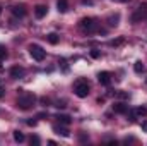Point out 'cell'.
<instances>
[{
	"label": "cell",
	"mask_w": 147,
	"mask_h": 146,
	"mask_svg": "<svg viewBox=\"0 0 147 146\" xmlns=\"http://www.w3.org/2000/svg\"><path fill=\"white\" fill-rule=\"evenodd\" d=\"M134 112H135L137 117H146L147 115V108H144V107H139V108H135Z\"/></svg>",
	"instance_id": "cell-16"
},
{
	"label": "cell",
	"mask_w": 147,
	"mask_h": 146,
	"mask_svg": "<svg viewBox=\"0 0 147 146\" xmlns=\"http://www.w3.org/2000/svg\"><path fill=\"white\" fill-rule=\"evenodd\" d=\"M91 57L92 59H99L101 57V52L99 50H91Z\"/></svg>",
	"instance_id": "cell-21"
},
{
	"label": "cell",
	"mask_w": 147,
	"mask_h": 146,
	"mask_svg": "<svg viewBox=\"0 0 147 146\" xmlns=\"http://www.w3.org/2000/svg\"><path fill=\"white\" fill-rule=\"evenodd\" d=\"M22 76H24V69H22V67L16 65V67H12V69H10V77L19 79V77H22Z\"/></svg>",
	"instance_id": "cell-10"
},
{
	"label": "cell",
	"mask_w": 147,
	"mask_h": 146,
	"mask_svg": "<svg viewBox=\"0 0 147 146\" xmlns=\"http://www.w3.org/2000/svg\"><path fill=\"white\" fill-rule=\"evenodd\" d=\"M118 19H120V16H118V14L110 16V17H108V23H110V26H116V24H118Z\"/></svg>",
	"instance_id": "cell-17"
},
{
	"label": "cell",
	"mask_w": 147,
	"mask_h": 146,
	"mask_svg": "<svg viewBox=\"0 0 147 146\" xmlns=\"http://www.w3.org/2000/svg\"><path fill=\"white\" fill-rule=\"evenodd\" d=\"M98 81H99L103 86H108V84L111 83V74H110V72H106V71L99 72V74H98Z\"/></svg>",
	"instance_id": "cell-6"
},
{
	"label": "cell",
	"mask_w": 147,
	"mask_h": 146,
	"mask_svg": "<svg viewBox=\"0 0 147 146\" xmlns=\"http://www.w3.org/2000/svg\"><path fill=\"white\" fill-rule=\"evenodd\" d=\"M53 131H55L58 136H63V138H69V136H70V132L67 131V127H63V124H62V126H53Z\"/></svg>",
	"instance_id": "cell-9"
},
{
	"label": "cell",
	"mask_w": 147,
	"mask_h": 146,
	"mask_svg": "<svg viewBox=\"0 0 147 146\" xmlns=\"http://www.w3.org/2000/svg\"><path fill=\"white\" fill-rule=\"evenodd\" d=\"M39 143H41V141H39V138H38V136H31V145L38 146Z\"/></svg>",
	"instance_id": "cell-22"
},
{
	"label": "cell",
	"mask_w": 147,
	"mask_h": 146,
	"mask_svg": "<svg viewBox=\"0 0 147 146\" xmlns=\"http://www.w3.org/2000/svg\"><path fill=\"white\" fill-rule=\"evenodd\" d=\"M82 3H87V5H92V0H82Z\"/></svg>",
	"instance_id": "cell-31"
},
{
	"label": "cell",
	"mask_w": 147,
	"mask_h": 146,
	"mask_svg": "<svg viewBox=\"0 0 147 146\" xmlns=\"http://www.w3.org/2000/svg\"><path fill=\"white\" fill-rule=\"evenodd\" d=\"M3 96H5V88L0 86V98H3Z\"/></svg>",
	"instance_id": "cell-27"
},
{
	"label": "cell",
	"mask_w": 147,
	"mask_h": 146,
	"mask_svg": "<svg viewBox=\"0 0 147 146\" xmlns=\"http://www.w3.org/2000/svg\"><path fill=\"white\" fill-rule=\"evenodd\" d=\"M74 91L79 98H86L89 95V83L86 79H77L75 81V86H74Z\"/></svg>",
	"instance_id": "cell-2"
},
{
	"label": "cell",
	"mask_w": 147,
	"mask_h": 146,
	"mask_svg": "<svg viewBox=\"0 0 147 146\" xmlns=\"http://www.w3.org/2000/svg\"><path fill=\"white\" fill-rule=\"evenodd\" d=\"M29 53H31V57L38 60V62H41V60H45V57H46V52L39 46V45H29Z\"/></svg>",
	"instance_id": "cell-4"
},
{
	"label": "cell",
	"mask_w": 147,
	"mask_h": 146,
	"mask_svg": "<svg viewBox=\"0 0 147 146\" xmlns=\"http://www.w3.org/2000/svg\"><path fill=\"white\" fill-rule=\"evenodd\" d=\"M57 7H58V12H67L69 10V0H57Z\"/></svg>",
	"instance_id": "cell-12"
},
{
	"label": "cell",
	"mask_w": 147,
	"mask_h": 146,
	"mask_svg": "<svg viewBox=\"0 0 147 146\" xmlns=\"http://www.w3.org/2000/svg\"><path fill=\"white\" fill-rule=\"evenodd\" d=\"M46 115H48L46 112H41V113H38V119H43V117H46Z\"/></svg>",
	"instance_id": "cell-29"
},
{
	"label": "cell",
	"mask_w": 147,
	"mask_h": 146,
	"mask_svg": "<svg viewBox=\"0 0 147 146\" xmlns=\"http://www.w3.org/2000/svg\"><path fill=\"white\" fill-rule=\"evenodd\" d=\"M123 41H125L123 38H118V40H111L108 45H110V46H120V45H123Z\"/></svg>",
	"instance_id": "cell-19"
},
{
	"label": "cell",
	"mask_w": 147,
	"mask_h": 146,
	"mask_svg": "<svg viewBox=\"0 0 147 146\" xmlns=\"http://www.w3.org/2000/svg\"><path fill=\"white\" fill-rule=\"evenodd\" d=\"M142 19H147V3H140L137 12L132 16V23H139Z\"/></svg>",
	"instance_id": "cell-5"
},
{
	"label": "cell",
	"mask_w": 147,
	"mask_h": 146,
	"mask_svg": "<svg viewBox=\"0 0 147 146\" xmlns=\"http://www.w3.org/2000/svg\"><path fill=\"white\" fill-rule=\"evenodd\" d=\"M41 103H43V105H45V107H46V105H48V103H50V100H48V98H41Z\"/></svg>",
	"instance_id": "cell-26"
},
{
	"label": "cell",
	"mask_w": 147,
	"mask_h": 146,
	"mask_svg": "<svg viewBox=\"0 0 147 146\" xmlns=\"http://www.w3.org/2000/svg\"><path fill=\"white\" fill-rule=\"evenodd\" d=\"M0 14H2V5H0Z\"/></svg>",
	"instance_id": "cell-33"
},
{
	"label": "cell",
	"mask_w": 147,
	"mask_h": 146,
	"mask_svg": "<svg viewBox=\"0 0 147 146\" xmlns=\"http://www.w3.org/2000/svg\"><path fill=\"white\" fill-rule=\"evenodd\" d=\"M26 124H28V126H31V127H33V126H36V120H34V119H33V120H31V119H29V120H28V122H26Z\"/></svg>",
	"instance_id": "cell-25"
},
{
	"label": "cell",
	"mask_w": 147,
	"mask_h": 146,
	"mask_svg": "<svg viewBox=\"0 0 147 146\" xmlns=\"http://www.w3.org/2000/svg\"><path fill=\"white\" fill-rule=\"evenodd\" d=\"M116 96H118V98H128V93H125V91H118Z\"/></svg>",
	"instance_id": "cell-23"
},
{
	"label": "cell",
	"mask_w": 147,
	"mask_h": 146,
	"mask_svg": "<svg viewBox=\"0 0 147 146\" xmlns=\"http://www.w3.org/2000/svg\"><path fill=\"white\" fill-rule=\"evenodd\" d=\"M96 26H98V23H96V19H92V17H82L80 23H79V28H80L84 33H92V31L96 29Z\"/></svg>",
	"instance_id": "cell-3"
},
{
	"label": "cell",
	"mask_w": 147,
	"mask_h": 146,
	"mask_svg": "<svg viewBox=\"0 0 147 146\" xmlns=\"http://www.w3.org/2000/svg\"><path fill=\"white\" fill-rule=\"evenodd\" d=\"M134 71H135V72H144V71H146V67H144V64H142V62H135V65H134Z\"/></svg>",
	"instance_id": "cell-18"
},
{
	"label": "cell",
	"mask_w": 147,
	"mask_h": 146,
	"mask_svg": "<svg viewBox=\"0 0 147 146\" xmlns=\"http://www.w3.org/2000/svg\"><path fill=\"white\" fill-rule=\"evenodd\" d=\"M46 12H48V7H46V5H43V3L36 5V9H34V16H36L38 19H43V17L46 16Z\"/></svg>",
	"instance_id": "cell-7"
},
{
	"label": "cell",
	"mask_w": 147,
	"mask_h": 146,
	"mask_svg": "<svg viewBox=\"0 0 147 146\" xmlns=\"http://www.w3.org/2000/svg\"><path fill=\"white\" fill-rule=\"evenodd\" d=\"M55 107H57V108H65V103H63V102H58Z\"/></svg>",
	"instance_id": "cell-24"
},
{
	"label": "cell",
	"mask_w": 147,
	"mask_h": 146,
	"mask_svg": "<svg viewBox=\"0 0 147 146\" xmlns=\"http://www.w3.org/2000/svg\"><path fill=\"white\" fill-rule=\"evenodd\" d=\"M113 112H115V113H121V115H123V113H127V112H128V105H125V103H115V105H113Z\"/></svg>",
	"instance_id": "cell-11"
},
{
	"label": "cell",
	"mask_w": 147,
	"mask_h": 146,
	"mask_svg": "<svg viewBox=\"0 0 147 146\" xmlns=\"http://www.w3.org/2000/svg\"><path fill=\"white\" fill-rule=\"evenodd\" d=\"M57 119H58V122H60V124H63V126H69V124L72 122V120H70V117H69V115H63V113H58V115H57Z\"/></svg>",
	"instance_id": "cell-13"
},
{
	"label": "cell",
	"mask_w": 147,
	"mask_h": 146,
	"mask_svg": "<svg viewBox=\"0 0 147 146\" xmlns=\"http://www.w3.org/2000/svg\"><path fill=\"white\" fill-rule=\"evenodd\" d=\"M79 139H80V141H82V143H84V141H87V138H86V136H84V134H80V136H79Z\"/></svg>",
	"instance_id": "cell-30"
},
{
	"label": "cell",
	"mask_w": 147,
	"mask_h": 146,
	"mask_svg": "<svg viewBox=\"0 0 147 146\" xmlns=\"http://www.w3.org/2000/svg\"><path fill=\"white\" fill-rule=\"evenodd\" d=\"M115 2H127V0H115Z\"/></svg>",
	"instance_id": "cell-32"
},
{
	"label": "cell",
	"mask_w": 147,
	"mask_h": 146,
	"mask_svg": "<svg viewBox=\"0 0 147 146\" xmlns=\"http://www.w3.org/2000/svg\"><path fill=\"white\" fill-rule=\"evenodd\" d=\"M12 136H14V139H16L17 143H22V141L26 139V138H24V134H22L21 131H14V134H12Z\"/></svg>",
	"instance_id": "cell-15"
},
{
	"label": "cell",
	"mask_w": 147,
	"mask_h": 146,
	"mask_svg": "<svg viewBox=\"0 0 147 146\" xmlns=\"http://www.w3.org/2000/svg\"><path fill=\"white\" fill-rule=\"evenodd\" d=\"M10 10H12V14L17 16V17H24V16H26V7H24V5H14Z\"/></svg>",
	"instance_id": "cell-8"
},
{
	"label": "cell",
	"mask_w": 147,
	"mask_h": 146,
	"mask_svg": "<svg viewBox=\"0 0 147 146\" xmlns=\"http://www.w3.org/2000/svg\"><path fill=\"white\" fill-rule=\"evenodd\" d=\"M5 59H7V50H5L3 46H0V62L5 60Z\"/></svg>",
	"instance_id": "cell-20"
},
{
	"label": "cell",
	"mask_w": 147,
	"mask_h": 146,
	"mask_svg": "<svg viewBox=\"0 0 147 146\" xmlns=\"http://www.w3.org/2000/svg\"><path fill=\"white\" fill-rule=\"evenodd\" d=\"M34 103H36V96H34L33 93H26V95H22V96L17 98V107H19L21 110L33 108Z\"/></svg>",
	"instance_id": "cell-1"
},
{
	"label": "cell",
	"mask_w": 147,
	"mask_h": 146,
	"mask_svg": "<svg viewBox=\"0 0 147 146\" xmlns=\"http://www.w3.org/2000/svg\"><path fill=\"white\" fill-rule=\"evenodd\" d=\"M46 40H48V43H51V45H57V43L60 41V36H58L57 33H50V35H46Z\"/></svg>",
	"instance_id": "cell-14"
},
{
	"label": "cell",
	"mask_w": 147,
	"mask_h": 146,
	"mask_svg": "<svg viewBox=\"0 0 147 146\" xmlns=\"http://www.w3.org/2000/svg\"><path fill=\"white\" fill-rule=\"evenodd\" d=\"M142 131H144V132H147V120H144V122H142Z\"/></svg>",
	"instance_id": "cell-28"
}]
</instances>
